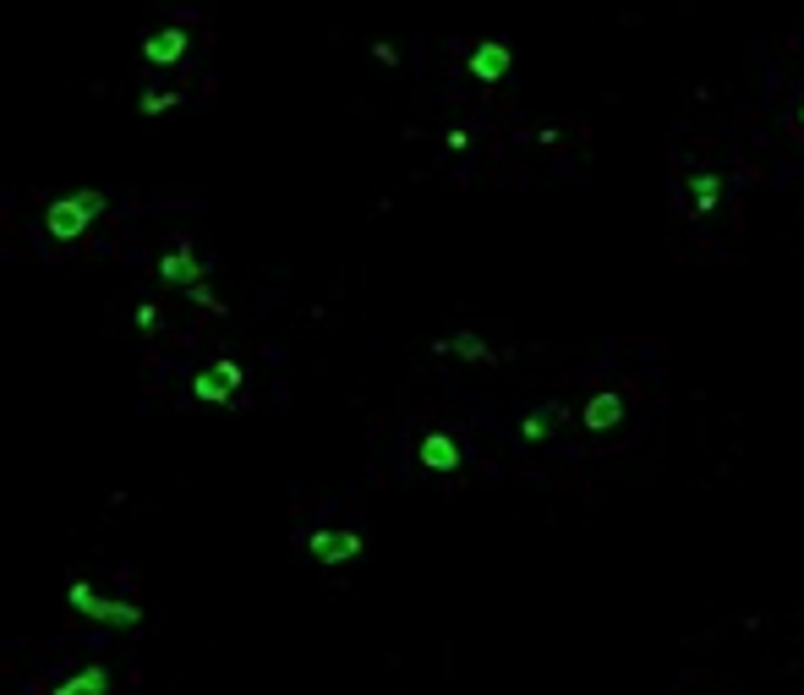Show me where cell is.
I'll return each mask as SVG.
<instances>
[{
	"instance_id": "cell-8",
	"label": "cell",
	"mask_w": 804,
	"mask_h": 695,
	"mask_svg": "<svg viewBox=\"0 0 804 695\" xmlns=\"http://www.w3.org/2000/svg\"><path fill=\"white\" fill-rule=\"evenodd\" d=\"M110 685H115V674L110 668H99V663H88V668H77L72 679H61L50 695H110Z\"/></svg>"
},
{
	"instance_id": "cell-12",
	"label": "cell",
	"mask_w": 804,
	"mask_h": 695,
	"mask_svg": "<svg viewBox=\"0 0 804 695\" xmlns=\"http://www.w3.org/2000/svg\"><path fill=\"white\" fill-rule=\"evenodd\" d=\"M690 203H695V214H712L722 203V176H690Z\"/></svg>"
},
{
	"instance_id": "cell-15",
	"label": "cell",
	"mask_w": 804,
	"mask_h": 695,
	"mask_svg": "<svg viewBox=\"0 0 804 695\" xmlns=\"http://www.w3.org/2000/svg\"><path fill=\"white\" fill-rule=\"evenodd\" d=\"M137 329H159V307H154V301H143V307H137Z\"/></svg>"
},
{
	"instance_id": "cell-1",
	"label": "cell",
	"mask_w": 804,
	"mask_h": 695,
	"mask_svg": "<svg viewBox=\"0 0 804 695\" xmlns=\"http://www.w3.org/2000/svg\"><path fill=\"white\" fill-rule=\"evenodd\" d=\"M104 208H110V203H104V192L77 187V192H66V198H55L50 208H44V230H50L55 241H77L93 219L104 214Z\"/></svg>"
},
{
	"instance_id": "cell-5",
	"label": "cell",
	"mask_w": 804,
	"mask_h": 695,
	"mask_svg": "<svg viewBox=\"0 0 804 695\" xmlns=\"http://www.w3.org/2000/svg\"><path fill=\"white\" fill-rule=\"evenodd\" d=\"M509 61H515V55H509V44H498V39H482L471 50V77L476 83H498V77H509Z\"/></svg>"
},
{
	"instance_id": "cell-9",
	"label": "cell",
	"mask_w": 804,
	"mask_h": 695,
	"mask_svg": "<svg viewBox=\"0 0 804 695\" xmlns=\"http://www.w3.org/2000/svg\"><path fill=\"white\" fill-rule=\"evenodd\" d=\"M580 422H586V433H613L624 422V395H597L580 411Z\"/></svg>"
},
{
	"instance_id": "cell-7",
	"label": "cell",
	"mask_w": 804,
	"mask_h": 695,
	"mask_svg": "<svg viewBox=\"0 0 804 695\" xmlns=\"http://www.w3.org/2000/svg\"><path fill=\"white\" fill-rule=\"evenodd\" d=\"M422 466H427V471H444V477H449V471L465 466V455H460V444H454L449 433H427V438H422Z\"/></svg>"
},
{
	"instance_id": "cell-2",
	"label": "cell",
	"mask_w": 804,
	"mask_h": 695,
	"mask_svg": "<svg viewBox=\"0 0 804 695\" xmlns=\"http://www.w3.org/2000/svg\"><path fill=\"white\" fill-rule=\"evenodd\" d=\"M66 602H72L83 619L104 624V630H137V624H143V608H137V602H115V597L93 592L88 581H72V586H66Z\"/></svg>"
},
{
	"instance_id": "cell-4",
	"label": "cell",
	"mask_w": 804,
	"mask_h": 695,
	"mask_svg": "<svg viewBox=\"0 0 804 695\" xmlns=\"http://www.w3.org/2000/svg\"><path fill=\"white\" fill-rule=\"evenodd\" d=\"M361 531H312L307 537V553L318 564H351V559H361Z\"/></svg>"
},
{
	"instance_id": "cell-17",
	"label": "cell",
	"mask_w": 804,
	"mask_h": 695,
	"mask_svg": "<svg viewBox=\"0 0 804 695\" xmlns=\"http://www.w3.org/2000/svg\"><path fill=\"white\" fill-rule=\"evenodd\" d=\"M444 143H449V148H454V154H460V148H471V132H460V126H454V132H449V137H444Z\"/></svg>"
},
{
	"instance_id": "cell-6",
	"label": "cell",
	"mask_w": 804,
	"mask_h": 695,
	"mask_svg": "<svg viewBox=\"0 0 804 695\" xmlns=\"http://www.w3.org/2000/svg\"><path fill=\"white\" fill-rule=\"evenodd\" d=\"M203 274H208V263H197V252L186 247V241L159 258V280H165V285H197Z\"/></svg>"
},
{
	"instance_id": "cell-18",
	"label": "cell",
	"mask_w": 804,
	"mask_h": 695,
	"mask_svg": "<svg viewBox=\"0 0 804 695\" xmlns=\"http://www.w3.org/2000/svg\"><path fill=\"white\" fill-rule=\"evenodd\" d=\"M799 126H804V99H799Z\"/></svg>"
},
{
	"instance_id": "cell-11",
	"label": "cell",
	"mask_w": 804,
	"mask_h": 695,
	"mask_svg": "<svg viewBox=\"0 0 804 695\" xmlns=\"http://www.w3.org/2000/svg\"><path fill=\"white\" fill-rule=\"evenodd\" d=\"M438 356H454V362H493L482 334H449V340H438Z\"/></svg>"
},
{
	"instance_id": "cell-10",
	"label": "cell",
	"mask_w": 804,
	"mask_h": 695,
	"mask_svg": "<svg viewBox=\"0 0 804 695\" xmlns=\"http://www.w3.org/2000/svg\"><path fill=\"white\" fill-rule=\"evenodd\" d=\"M181 55H186V28H165L143 44V61H154V66H170V61H181Z\"/></svg>"
},
{
	"instance_id": "cell-14",
	"label": "cell",
	"mask_w": 804,
	"mask_h": 695,
	"mask_svg": "<svg viewBox=\"0 0 804 695\" xmlns=\"http://www.w3.org/2000/svg\"><path fill=\"white\" fill-rule=\"evenodd\" d=\"M176 104H181V88H165V94H143V99H137V110H143V115H165V110H176Z\"/></svg>"
},
{
	"instance_id": "cell-3",
	"label": "cell",
	"mask_w": 804,
	"mask_h": 695,
	"mask_svg": "<svg viewBox=\"0 0 804 695\" xmlns=\"http://www.w3.org/2000/svg\"><path fill=\"white\" fill-rule=\"evenodd\" d=\"M236 389H241V362H230V356H219L214 367H203V373L192 378V395L203 405H225Z\"/></svg>"
},
{
	"instance_id": "cell-13",
	"label": "cell",
	"mask_w": 804,
	"mask_h": 695,
	"mask_svg": "<svg viewBox=\"0 0 804 695\" xmlns=\"http://www.w3.org/2000/svg\"><path fill=\"white\" fill-rule=\"evenodd\" d=\"M553 422H558V405H536L526 422H520V438H526V444H542V438L553 433Z\"/></svg>"
},
{
	"instance_id": "cell-16",
	"label": "cell",
	"mask_w": 804,
	"mask_h": 695,
	"mask_svg": "<svg viewBox=\"0 0 804 695\" xmlns=\"http://www.w3.org/2000/svg\"><path fill=\"white\" fill-rule=\"evenodd\" d=\"M192 301H197V307H208V312H214V307H219V301H214V291H208V285H203V280H197V285H192Z\"/></svg>"
}]
</instances>
